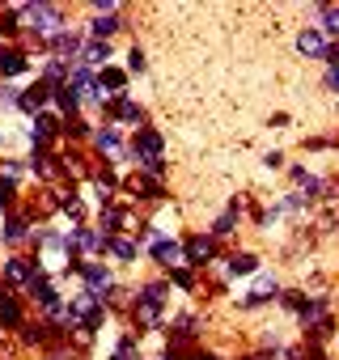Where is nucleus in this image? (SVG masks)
<instances>
[{"label": "nucleus", "instance_id": "nucleus-1", "mask_svg": "<svg viewBox=\"0 0 339 360\" xmlns=\"http://www.w3.org/2000/svg\"><path fill=\"white\" fill-rule=\"evenodd\" d=\"M301 51H305V56H322V51H326L322 34H318V30H305V34H301Z\"/></svg>", "mask_w": 339, "mask_h": 360}, {"label": "nucleus", "instance_id": "nucleus-3", "mask_svg": "<svg viewBox=\"0 0 339 360\" xmlns=\"http://www.w3.org/2000/svg\"><path fill=\"white\" fill-rule=\"evenodd\" d=\"M326 26H331V30H339V9H326Z\"/></svg>", "mask_w": 339, "mask_h": 360}, {"label": "nucleus", "instance_id": "nucleus-2", "mask_svg": "<svg viewBox=\"0 0 339 360\" xmlns=\"http://www.w3.org/2000/svg\"><path fill=\"white\" fill-rule=\"evenodd\" d=\"M174 255H179L174 242H157V259H174Z\"/></svg>", "mask_w": 339, "mask_h": 360}]
</instances>
